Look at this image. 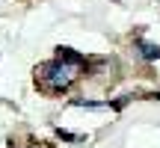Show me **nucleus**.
Listing matches in <instances>:
<instances>
[{"label": "nucleus", "mask_w": 160, "mask_h": 148, "mask_svg": "<svg viewBox=\"0 0 160 148\" xmlns=\"http://www.w3.org/2000/svg\"><path fill=\"white\" fill-rule=\"evenodd\" d=\"M80 68H86V57H80L77 51L59 45L57 57L48 59V62H42L39 68H36V86H39L42 92L59 95V92H65L77 80Z\"/></svg>", "instance_id": "nucleus-1"}, {"label": "nucleus", "mask_w": 160, "mask_h": 148, "mask_svg": "<svg viewBox=\"0 0 160 148\" xmlns=\"http://www.w3.org/2000/svg\"><path fill=\"white\" fill-rule=\"evenodd\" d=\"M139 57L142 59H160V45H148V42H137Z\"/></svg>", "instance_id": "nucleus-2"}, {"label": "nucleus", "mask_w": 160, "mask_h": 148, "mask_svg": "<svg viewBox=\"0 0 160 148\" xmlns=\"http://www.w3.org/2000/svg\"><path fill=\"white\" fill-rule=\"evenodd\" d=\"M151 98H154V101H160V92H154V95H151Z\"/></svg>", "instance_id": "nucleus-3"}]
</instances>
